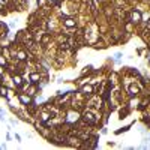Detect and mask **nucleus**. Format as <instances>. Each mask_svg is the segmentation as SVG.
I'll return each mask as SVG.
<instances>
[{"instance_id":"21","label":"nucleus","mask_w":150,"mask_h":150,"mask_svg":"<svg viewBox=\"0 0 150 150\" xmlns=\"http://www.w3.org/2000/svg\"><path fill=\"white\" fill-rule=\"evenodd\" d=\"M15 140H17V141H21V137H20L18 134H15Z\"/></svg>"},{"instance_id":"16","label":"nucleus","mask_w":150,"mask_h":150,"mask_svg":"<svg viewBox=\"0 0 150 150\" xmlns=\"http://www.w3.org/2000/svg\"><path fill=\"white\" fill-rule=\"evenodd\" d=\"M126 114H128V110L125 108V110H120V117L123 119V116H126Z\"/></svg>"},{"instance_id":"7","label":"nucleus","mask_w":150,"mask_h":150,"mask_svg":"<svg viewBox=\"0 0 150 150\" xmlns=\"http://www.w3.org/2000/svg\"><path fill=\"white\" fill-rule=\"evenodd\" d=\"M18 98H20V101L24 104V105H32V101H30V95L27 93V95H24V93H20L18 95Z\"/></svg>"},{"instance_id":"3","label":"nucleus","mask_w":150,"mask_h":150,"mask_svg":"<svg viewBox=\"0 0 150 150\" xmlns=\"http://www.w3.org/2000/svg\"><path fill=\"white\" fill-rule=\"evenodd\" d=\"M141 14H143V12H141V11H138V9H134V11H131V14H129V21L132 23V24H140L141 23Z\"/></svg>"},{"instance_id":"20","label":"nucleus","mask_w":150,"mask_h":150,"mask_svg":"<svg viewBox=\"0 0 150 150\" xmlns=\"http://www.w3.org/2000/svg\"><path fill=\"white\" fill-rule=\"evenodd\" d=\"M48 2H50V3H51V5H56V3H57V2H59V0H48Z\"/></svg>"},{"instance_id":"14","label":"nucleus","mask_w":150,"mask_h":150,"mask_svg":"<svg viewBox=\"0 0 150 150\" xmlns=\"http://www.w3.org/2000/svg\"><path fill=\"white\" fill-rule=\"evenodd\" d=\"M110 80H113V84H116V83H117V74H116V72H113V74H111V77H110Z\"/></svg>"},{"instance_id":"9","label":"nucleus","mask_w":150,"mask_h":150,"mask_svg":"<svg viewBox=\"0 0 150 150\" xmlns=\"http://www.w3.org/2000/svg\"><path fill=\"white\" fill-rule=\"evenodd\" d=\"M12 81H14V84H15L17 87H21V86H23V78H21L20 75H15V77L12 78Z\"/></svg>"},{"instance_id":"15","label":"nucleus","mask_w":150,"mask_h":150,"mask_svg":"<svg viewBox=\"0 0 150 150\" xmlns=\"http://www.w3.org/2000/svg\"><path fill=\"white\" fill-rule=\"evenodd\" d=\"M116 6H125V0H116Z\"/></svg>"},{"instance_id":"17","label":"nucleus","mask_w":150,"mask_h":150,"mask_svg":"<svg viewBox=\"0 0 150 150\" xmlns=\"http://www.w3.org/2000/svg\"><path fill=\"white\" fill-rule=\"evenodd\" d=\"M9 2H11V0H0V3H2L3 6H8V5H9Z\"/></svg>"},{"instance_id":"10","label":"nucleus","mask_w":150,"mask_h":150,"mask_svg":"<svg viewBox=\"0 0 150 150\" xmlns=\"http://www.w3.org/2000/svg\"><path fill=\"white\" fill-rule=\"evenodd\" d=\"M11 92L6 89V87H0V96H3V98H11Z\"/></svg>"},{"instance_id":"1","label":"nucleus","mask_w":150,"mask_h":150,"mask_svg":"<svg viewBox=\"0 0 150 150\" xmlns=\"http://www.w3.org/2000/svg\"><path fill=\"white\" fill-rule=\"evenodd\" d=\"M81 120L86 125H96L101 120V113H98L95 108H87L83 114H81Z\"/></svg>"},{"instance_id":"6","label":"nucleus","mask_w":150,"mask_h":150,"mask_svg":"<svg viewBox=\"0 0 150 150\" xmlns=\"http://www.w3.org/2000/svg\"><path fill=\"white\" fill-rule=\"evenodd\" d=\"M63 26L66 29H77V20L72 18V17H68V18L63 20Z\"/></svg>"},{"instance_id":"23","label":"nucleus","mask_w":150,"mask_h":150,"mask_svg":"<svg viewBox=\"0 0 150 150\" xmlns=\"http://www.w3.org/2000/svg\"><path fill=\"white\" fill-rule=\"evenodd\" d=\"M0 51H2V48H0Z\"/></svg>"},{"instance_id":"18","label":"nucleus","mask_w":150,"mask_h":150,"mask_svg":"<svg viewBox=\"0 0 150 150\" xmlns=\"http://www.w3.org/2000/svg\"><path fill=\"white\" fill-rule=\"evenodd\" d=\"M11 125H14V126H15V125H18V120H15V119H14V120H11Z\"/></svg>"},{"instance_id":"8","label":"nucleus","mask_w":150,"mask_h":150,"mask_svg":"<svg viewBox=\"0 0 150 150\" xmlns=\"http://www.w3.org/2000/svg\"><path fill=\"white\" fill-rule=\"evenodd\" d=\"M30 81H32L33 84H36L38 81H41V74H39V72H32V74H30Z\"/></svg>"},{"instance_id":"13","label":"nucleus","mask_w":150,"mask_h":150,"mask_svg":"<svg viewBox=\"0 0 150 150\" xmlns=\"http://www.w3.org/2000/svg\"><path fill=\"white\" fill-rule=\"evenodd\" d=\"M8 65V62H6V57L0 54V66H6Z\"/></svg>"},{"instance_id":"2","label":"nucleus","mask_w":150,"mask_h":150,"mask_svg":"<svg viewBox=\"0 0 150 150\" xmlns=\"http://www.w3.org/2000/svg\"><path fill=\"white\" fill-rule=\"evenodd\" d=\"M126 90H128V95H129V96H137L141 89H140V86H138L135 81L128 80V83H126Z\"/></svg>"},{"instance_id":"5","label":"nucleus","mask_w":150,"mask_h":150,"mask_svg":"<svg viewBox=\"0 0 150 150\" xmlns=\"http://www.w3.org/2000/svg\"><path fill=\"white\" fill-rule=\"evenodd\" d=\"M80 93H81L83 96H87V98H89V96H92V95L95 93V86H93V84H84L81 89H80Z\"/></svg>"},{"instance_id":"11","label":"nucleus","mask_w":150,"mask_h":150,"mask_svg":"<svg viewBox=\"0 0 150 150\" xmlns=\"http://www.w3.org/2000/svg\"><path fill=\"white\" fill-rule=\"evenodd\" d=\"M36 92H38L36 86H32V84H29V87H27V93H29L30 96H35V95H36Z\"/></svg>"},{"instance_id":"12","label":"nucleus","mask_w":150,"mask_h":150,"mask_svg":"<svg viewBox=\"0 0 150 150\" xmlns=\"http://www.w3.org/2000/svg\"><path fill=\"white\" fill-rule=\"evenodd\" d=\"M122 53H116V54H114V62H116V63H120V59H122Z\"/></svg>"},{"instance_id":"22","label":"nucleus","mask_w":150,"mask_h":150,"mask_svg":"<svg viewBox=\"0 0 150 150\" xmlns=\"http://www.w3.org/2000/svg\"><path fill=\"white\" fill-rule=\"evenodd\" d=\"M144 141H147V143H150V134H149L146 138H144Z\"/></svg>"},{"instance_id":"19","label":"nucleus","mask_w":150,"mask_h":150,"mask_svg":"<svg viewBox=\"0 0 150 150\" xmlns=\"http://www.w3.org/2000/svg\"><path fill=\"white\" fill-rule=\"evenodd\" d=\"M3 116H5V114L0 113V122H5V117H3Z\"/></svg>"},{"instance_id":"4","label":"nucleus","mask_w":150,"mask_h":150,"mask_svg":"<svg viewBox=\"0 0 150 150\" xmlns=\"http://www.w3.org/2000/svg\"><path fill=\"white\" fill-rule=\"evenodd\" d=\"M81 119V116H80V113H78V111H68L66 113V122L68 123H77L78 120H80Z\"/></svg>"}]
</instances>
